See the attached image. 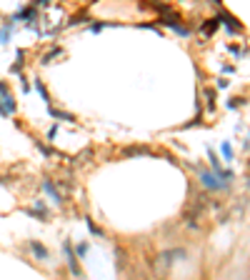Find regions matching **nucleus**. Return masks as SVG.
<instances>
[{
  "mask_svg": "<svg viewBox=\"0 0 250 280\" xmlns=\"http://www.w3.org/2000/svg\"><path fill=\"white\" fill-rule=\"evenodd\" d=\"M183 165H188L190 170H195L198 173V178H200V185H203V190L205 193H228L230 190V185H225V183H220L210 170L208 168H203V165H195V163H183Z\"/></svg>",
  "mask_w": 250,
  "mask_h": 280,
  "instance_id": "1",
  "label": "nucleus"
},
{
  "mask_svg": "<svg viewBox=\"0 0 250 280\" xmlns=\"http://www.w3.org/2000/svg\"><path fill=\"white\" fill-rule=\"evenodd\" d=\"M185 258V250L183 248H173V250H165V253H158L155 255V263H153V268H155V275H165L173 265H175V260H183Z\"/></svg>",
  "mask_w": 250,
  "mask_h": 280,
  "instance_id": "2",
  "label": "nucleus"
},
{
  "mask_svg": "<svg viewBox=\"0 0 250 280\" xmlns=\"http://www.w3.org/2000/svg\"><path fill=\"white\" fill-rule=\"evenodd\" d=\"M215 8H218V20L225 25V30L230 33V35H238V33H243V25H240V20L238 18H233L225 8H220L218 3H215Z\"/></svg>",
  "mask_w": 250,
  "mask_h": 280,
  "instance_id": "3",
  "label": "nucleus"
},
{
  "mask_svg": "<svg viewBox=\"0 0 250 280\" xmlns=\"http://www.w3.org/2000/svg\"><path fill=\"white\" fill-rule=\"evenodd\" d=\"M0 108H3L8 115H13V113L18 110V105H15V98H13V93H10L8 83H3V80H0Z\"/></svg>",
  "mask_w": 250,
  "mask_h": 280,
  "instance_id": "4",
  "label": "nucleus"
},
{
  "mask_svg": "<svg viewBox=\"0 0 250 280\" xmlns=\"http://www.w3.org/2000/svg\"><path fill=\"white\" fill-rule=\"evenodd\" d=\"M63 255H65V263H68V270L75 275V278H83V270H80V265H78V258H75V253H73V245H70V240H65L63 243Z\"/></svg>",
  "mask_w": 250,
  "mask_h": 280,
  "instance_id": "5",
  "label": "nucleus"
},
{
  "mask_svg": "<svg viewBox=\"0 0 250 280\" xmlns=\"http://www.w3.org/2000/svg\"><path fill=\"white\" fill-rule=\"evenodd\" d=\"M93 158H95V150H93V148H83L78 155H73V158H68V160H70L73 168H85V165L93 163Z\"/></svg>",
  "mask_w": 250,
  "mask_h": 280,
  "instance_id": "6",
  "label": "nucleus"
},
{
  "mask_svg": "<svg viewBox=\"0 0 250 280\" xmlns=\"http://www.w3.org/2000/svg\"><path fill=\"white\" fill-rule=\"evenodd\" d=\"M23 213L35 218V220H50V210H48V205L43 203V200H35L33 208H23Z\"/></svg>",
  "mask_w": 250,
  "mask_h": 280,
  "instance_id": "7",
  "label": "nucleus"
},
{
  "mask_svg": "<svg viewBox=\"0 0 250 280\" xmlns=\"http://www.w3.org/2000/svg\"><path fill=\"white\" fill-rule=\"evenodd\" d=\"M43 190L53 198V203H58V205H60V203H65V195L58 190V185H55V180H53V178H48V175L43 178Z\"/></svg>",
  "mask_w": 250,
  "mask_h": 280,
  "instance_id": "8",
  "label": "nucleus"
},
{
  "mask_svg": "<svg viewBox=\"0 0 250 280\" xmlns=\"http://www.w3.org/2000/svg\"><path fill=\"white\" fill-rule=\"evenodd\" d=\"M28 250L35 255V260H48V258H50L48 248H45L43 243H38V240H30V243H28Z\"/></svg>",
  "mask_w": 250,
  "mask_h": 280,
  "instance_id": "9",
  "label": "nucleus"
},
{
  "mask_svg": "<svg viewBox=\"0 0 250 280\" xmlns=\"http://www.w3.org/2000/svg\"><path fill=\"white\" fill-rule=\"evenodd\" d=\"M38 13H40V10H38L35 5H28V8H23V10H18L13 20H28V23L33 25V23L38 20Z\"/></svg>",
  "mask_w": 250,
  "mask_h": 280,
  "instance_id": "10",
  "label": "nucleus"
},
{
  "mask_svg": "<svg viewBox=\"0 0 250 280\" xmlns=\"http://www.w3.org/2000/svg\"><path fill=\"white\" fill-rule=\"evenodd\" d=\"M128 265H130V263H128V250L118 245V248H115V268H118L120 273H125V270H128Z\"/></svg>",
  "mask_w": 250,
  "mask_h": 280,
  "instance_id": "11",
  "label": "nucleus"
},
{
  "mask_svg": "<svg viewBox=\"0 0 250 280\" xmlns=\"http://www.w3.org/2000/svg\"><path fill=\"white\" fill-rule=\"evenodd\" d=\"M120 155H123V158H133V155H153V150L145 148V145H130V148H123Z\"/></svg>",
  "mask_w": 250,
  "mask_h": 280,
  "instance_id": "12",
  "label": "nucleus"
},
{
  "mask_svg": "<svg viewBox=\"0 0 250 280\" xmlns=\"http://www.w3.org/2000/svg\"><path fill=\"white\" fill-rule=\"evenodd\" d=\"M63 55H65V53H63V48H60V45H55V48H50L43 58H40V65H50L53 60H58V58H63Z\"/></svg>",
  "mask_w": 250,
  "mask_h": 280,
  "instance_id": "13",
  "label": "nucleus"
},
{
  "mask_svg": "<svg viewBox=\"0 0 250 280\" xmlns=\"http://www.w3.org/2000/svg\"><path fill=\"white\" fill-rule=\"evenodd\" d=\"M50 115H53L55 120H65V123H78V118H75L73 113H65V110H58V108H53V105H50Z\"/></svg>",
  "mask_w": 250,
  "mask_h": 280,
  "instance_id": "14",
  "label": "nucleus"
},
{
  "mask_svg": "<svg viewBox=\"0 0 250 280\" xmlns=\"http://www.w3.org/2000/svg\"><path fill=\"white\" fill-rule=\"evenodd\" d=\"M218 25H220L218 18H208V20L200 25V33H203V35H213V33L218 30Z\"/></svg>",
  "mask_w": 250,
  "mask_h": 280,
  "instance_id": "15",
  "label": "nucleus"
},
{
  "mask_svg": "<svg viewBox=\"0 0 250 280\" xmlns=\"http://www.w3.org/2000/svg\"><path fill=\"white\" fill-rule=\"evenodd\" d=\"M158 23L168 25V28H175V25H178V23H183V20H180V13H175V10H173V13H168V15H163Z\"/></svg>",
  "mask_w": 250,
  "mask_h": 280,
  "instance_id": "16",
  "label": "nucleus"
},
{
  "mask_svg": "<svg viewBox=\"0 0 250 280\" xmlns=\"http://www.w3.org/2000/svg\"><path fill=\"white\" fill-rule=\"evenodd\" d=\"M23 65H25V50H18V53H15V65L10 68V73H13V75H18V73L23 75Z\"/></svg>",
  "mask_w": 250,
  "mask_h": 280,
  "instance_id": "17",
  "label": "nucleus"
},
{
  "mask_svg": "<svg viewBox=\"0 0 250 280\" xmlns=\"http://www.w3.org/2000/svg\"><path fill=\"white\" fill-rule=\"evenodd\" d=\"M85 225H88V230H90V235H93V238H105V230H103V228H100L93 218H85Z\"/></svg>",
  "mask_w": 250,
  "mask_h": 280,
  "instance_id": "18",
  "label": "nucleus"
},
{
  "mask_svg": "<svg viewBox=\"0 0 250 280\" xmlns=\"http://www.w3.org/2000/svg\"><path fill=\"white\" fill-rule=\"evenodd\" d=\"M35 148H38L40 153H43L45 158H55V155H58V158H65V155H60V153H55L53 148H48L45 143H40V140H35ZM65 160H68V158H65Z\"/></svg>",
  "mask_w": 250,
  "mask_h": 280,
  "instance_id": "19",
  "label": "nucleus"
},
{
  "mask_svg": "<svg viewBox=\"0 0 250 280\" xmlns=\"http://www.w3.org/2000/svg\"><path fill=\"white\" fill-rule=\"evenodd\" d=\"M33 83H35V90L40 93V98H43L45 103H50V93H48V88H45V83H43V80H40V78H35Z\"/></svg>",
  "mask_w": 250,
  "mask_h": 280,
  "instance_id": "20",
  "label": "nucleus"
},
{
  "mask_svg": "<svg viewBox=\"0 0 250 280\" xmlns=\"http://www.w3.org/2000/svg\"><path fill=\"white\" fill-rule=\"evenodd\" d=\"M208 160H210V173L220 170V160H218V155H215L213 148H208Z\"/></svg>",
  "mask_w": 250,
  "mask_h": 280,
  "instance_id": "21",
  "label": "nucleus"
},
{
  "mask_svg": "<svg viewBox=\"0 0 250 280\" xmlns=\"http://www.w3.org/2000/svg\"><path fill=\"white\" fill-rule=\"evenodd\" d=\"M85 20H88V8L80 10V13H75V15L68 20V25H80V23H85Z\"/></svg>",
  "mask_w": 250,
  "mask_h": 280,
  "instance_id": "22",
  "label": "nucleus"
},
{
  "mask_svg": "<svg viewBox=\"0 0 250 280\" xmlns=\"http://www.w3.org/2000/svg\"><path fill=\"white\" fill-rule=\"evenodd\" d=\"M10 33H13V23H5L3 30H0V45H5L10 40Z\"/></svg>",
  "mask_w": 250,
  "mask_h": 280,
  "instance_id": "23",
  "label": "nucleus"
},
{
  "mask_svg": "<svg viewBox=\"0 0 250 280\" xmlns=\"http://www.w3.org/2000/svg\"><path fill=\"white\" fill-rule=\"evenodd\" d=\"M203 98L208 100V108H210V110L215 108V90L213 88H203Z\"/></svg>",
  "mask_w": 250,
  "mask_h": 280,
  "instance_id": "24",
  "label": "nucleus"
},
{
  "mask_svg": "<svg viewBox=\"0 0 250 280\" xmlns=\"http://www.w3.org/2000/svg\"><path fill=\"white\" fill-rule=\"evenodd\" d=\"M73 253H75V258H85L88 255V243H83V240H80V243L73 248Z\"/></svg>",
  "mask_w": 250,
  "mask_h": 280,
  "instance_id": "25",
  "label": "nucleus"
},
{
  "mask_svg": "<svg viewBox=\"0 0 250 280\" xmlns=\"http://www.w3.org/2000/svg\"><path fill=\"white\" fill-rule=\"evenodd\" d=\"M150 8H153V10H158V13H160V18H163V15H168V13H173V10H175L173 5H165V3H163V5H160V3H155V5H150Z\"/></svg>",
  "mask_w": 250,
  "mask_h": 280,
  "instance_id": "26",
  "label": "nucleus"
},
{
  "mask_svg": "<svg viewBox=\"0 0 250 280\" xmlns=\"http://www.w3.org/2000/svg\"><path fill=\"white\" fill-rule=\"evenodd\" d=\"M243 105H245V98H230V100H228V108H230V110H238V108H243Z\"/></svg>",
  "mask_w": 250,
  "mask_h": 280,
  "instance_id": "27",
  "label": "nucleus"
},
{
  "mask_svg": "<svg viewBox=\"0 0 250 280\" xmlns=\"http://www.w3.org/2000/svg\"><path fill=\"white\" fill-rule=\"evenodd\" d=\"M228 50H230L233 55H238V58H245V55H248V50L240 48V45H228Z\"/></svg>",
  "mask_w": 250,
  "mask_h": 280,
  "instance_id": "28",
  "label": "nucleus"
},
{
  "mask_svg": "<svg viewBox=\"0 0 250 280\" xmlns=\"http://www.w3.org/2000/svg\"><path fill=\"white\" fill-rule=\"evenodd\" d=\"M220 153H223L225 160H233V148H230V143H223V145H220Z\"/></svg>",
  "mask_w": 250,
  "mask_h": 280,
  "instance_id": "29",
  "label": "nucleus"
},
{
  "mask_svg": "<svg viewBox=\"0 0 250 280\" xmlns=\"http://www.w3.org/2000/svg\"><path fill=\"white\" fill-rule=\"evenodd\" d=\"M198 125H203V115H198V118H193L190 123H185L183 128H198Z\"/></svg>",
  "mask_w": 250,
  "mask_h": 280,
  "instance_id": "30",
  "label": "nucleus"
},
{
  "mask_svg": "<svg viewBox=\"0 0 250 280\" xmlns=\"http://www.w3.org/2000/svg\"><path fill=\"white\" fill-rule=\"evenodd\" d=\"M173 30H175V33H178V35H183V38H188V35H190V30H188V28H185V25H175V28H173Z\"/></svg>",
  "mask_w": 250,
  "mask_h": 280,
  "instance_id": "31",
  "label": "nucleus"
},
{
  "mask_svg": "<svg viewBox=\"0 0 250 280\" xmlns=\"http://www.w3.org/2000/svg\"><path fill=\"white\" fill-rule=\"evenodd\" d=\"M108 25H110V23H93V25H90V30H93V33H100V30H103V28H108Z\"/></svg>",
  "mask_w": 250,
  "mask_h": 280,
  "instance_id": "32",
  "label": "nucleus"
},
{
  "mask_svg": "<svg viewBox=\"0 0 250 280\" xmlns=\"http://www.w3.org/2000/svg\"><path fill=\"white\" fill-rule=\"evenodd\" d=\"M138 28H148V30H158V25L155 23H138ZM160 33V30H158Z\"/></svg>",
  "mask_w": 250,
  "mask_h": 280,
  "instance_id": "33",
  "label": "nucleus"
},
{
  "mask_svg": "<svg viewBox=\"0 0 250 280\" xmlns=\"http://www.w3.org/2000/svg\"><path fill=\"white\" fill-rule=\"evenodd\" d=\"M55 135H58V123H55V125H50V130H48V138H50V140H53Z\"/></svg>",
  "mask_w": 250,
  "mask_h": 280,
  "instance_id": "34",
  "label": "nucleus"
},
{
  "mask_svg": "<svg viewBox=\"0 0 250 280\" xmlns=\"http://www.w3.org/2000/svg\"><path fill=\"white\" fill-rule=\"evenodd\" d=\"M20 83H23V93H30V85H28V80H25V75H20Z\"/></svg>",
  "mask_w": 250,
  "mask_h": 280,
  "instance_id": "35",
  "label": "nucleus"
},
{
  "mask_svg": "<svg viewBox=\"0 0 250 280\" xmlns=\"http://www.w3.org/2000/svg\"><path fill=\"white\" fill-rule=\"evenodd\" d=\"M228 85H230V83H228V80H225V78H220V80H218V88H220V90H225Z\"/></svg>",
  "mask_w": 250,
  "mask_h": 280,
  "instance_id": "36",
  "label": "nucleus"
},
{
  "mask_svg": "<svg viewBox=\"0 0 250 280\" xmlns=\"http://www.w3.org/2000/svg\"><path fill=\"white\" fill-rule=\"evenodd\" d=\"M223 73H228V75H230V73H235V65H225V68H223Z\"/></svg>",
  "mask_w": 250,
  "mask_h": 280,
  "instance_id": "37",
  "label": "nucleus"
},
{
  "mask_svg": "<svg viewBox=\"0 0 250 280\" xmlns=\"http://www.w3.org/2000/svg\"><path fill=\"white\" fill-rule=\"evenodd\" d=\"M130 280H138V278H135V275H130ZM140 280H148V278H145V275H143V278H140Z\"/></svg>",
  "mask_w": 250,
  "mask_h": 280,
  "instance_id": "38",
  "label": "nucleus"
}]
</instances>
